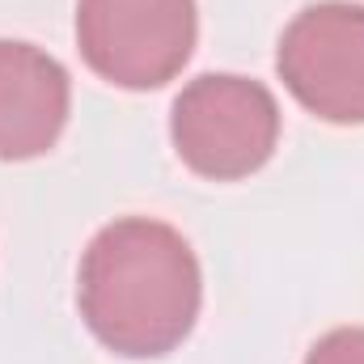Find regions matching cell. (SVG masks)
I'll use <instances>...</instances> for the list:
<instances>
[{
  "mask_svg": "<svg viewBox=\"0 0 364 364\" xmlns=\"http://www.w3.org/2000/svg\"><path fill=\"white\" fill-rule=\"evenodd\" d=\"M305 364H364V326H339L331 335H322Z\"/></svg>",
  "mask_w": 364,
  "mask_h": 364,
  "instance_id": "obj_6",
  "label": "cell"
},
{
  "mask_svg": "<svg viewBox=\"0 0 364 364\" xmlns=\"http://www.w3.org/2000/svg\"><path fill=\"white\" fill-rule=\"evenodd\" d=\"M170 136L191 174L212 182L250 178L275 153L279 106L263 81L203 73L174 97Z\"/></svg>",
  "mask_w": 364,
  "mask_h": 364,
  "instance_id": "obj_2",
  "label": "cell"
},
{
  "mask_svg": "<svg viewBox=\"0 0 364 364\" xmlns=\"http://www.w3.org/2000/svg\"><path fill=\"white\" fill-rule=\"evenodd\" d=\"M68 102V73L55 55L0 38V161H30L55 149Z\"/></svg>",
  "mask_w": 364,
  "mask_h": 364,
  "instance_id": "obj_5",
  "label": "cell"
},
{
  "mask_svg": "<svg viewBox=\"0 0 364 364\" xmlns=\"http://www.w3.org/2000/svg\"><path fill=\"white\" fill-rule=\"evenodd\" d=\"M275 68L288 93L326 123H364V9L322 0L279 34Z\"/></svg>",
  "mask_w": 364,
  "mask_h": 364,
  "instance_id": "obj_4",
  "label": "cell"
},
{
  "mask_svg": "<svg viewBox=\"0 0 364 364\" xmlns=\"http://www.w3.org/2000/svg\"><path fill=\"white\" fill-rule=\"evenodd\" d=\"M195 0H81L77 47L119 90H161L195 51Z\"/></svg>",
  "mask_w": 364,
  "mask_h": 364,
  "instance_id": "obj_3",
  "label": "cell"
},
{
  "mask_svg": "<svg viewBox=\"0 0 364 364\" xmlns=\"http://www.w3.org/2000/svg\"><path fill=\"white\" fill-rule=\"evenodd\" d=\"M77 301L102 348L127 360H157L178 348L199 318V259L174 225L123 216L90 242Z\"/></svg>",
  "mask_w": 364,
  "mask_h": 364,
  "instance_id": "obj_1",
  "label": "cell"
}]
</instances>
